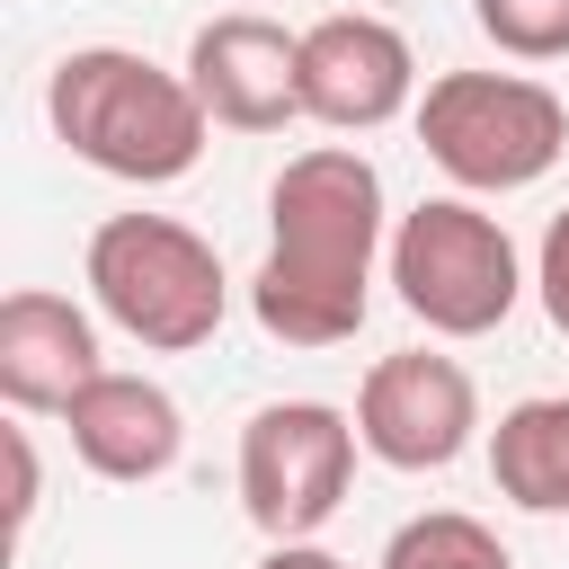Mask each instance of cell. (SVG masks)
Wrapping results in <instances>:
<instances>
[{"label": "cell", "mask_w": 569, "mask_h": 569, "mask_svg": "<svg viewBox=\"0 0 569 569\" xmlns=\"http://www.w3.org/2000/svg\"><path fill=\"white\" fill-rule=\"evenodd\" d=\"M382 569H516V560H507V542H498L480 516L427 507V516H409V525L382 542Z\"/></svg>", "instance_id": "obj_13"}, {"label": "cell", "mask_w": 569, "mask_h": 569, "mask_svg": "<svg viewBox=\"0 0 569 569\" xmlns=\"http://www.w3.org/2000/svg\"><path fill=\"white\" fill-rule=\"evenodd\" d=\"M382 169L356 142H311L267 187V258L249 276V311L276 347H338L373 311L382 258Z\"/></svg>", "instance_id": "obj_1"}, {"label": "cell", "mask_w": 569, "mask_h": 569, "mask_svg": "<svg viewBox=\"0 0 569 569\" xmlns=\"http://www.w3.org/2000/svg\"><path fill=\"white\" fill-rule=\"evenodd\" d=\"M356 418L329 409V400H267L249 427H240V507L267 542H311L338 507H347V480H356Z\"/></svg>", "instance_id": "obj_6"}, {"label": "cell", "mask_w": 569, "mask_h": 569, "mask_svg": "<svg viewBox=\"0 0 569 569\" xmlns=\"http://www.w3.org/2000/svg\"><path fill=\"white\" fill-rule=\"evenodd\" d=\"M489 480L525 516H569V391H533L489 427Z\"/></svg>", "instance_id": "obj_12"}, {"label": "cell", "mask_w": 569, "mask_h": 569, "mask_svg": "<svg viewBox=\"0 0 569 569\" xmlns=\"http://www.w3.org/2000/svg\"><path fill=\"white\" fill-rule=\"evenodd\" d=\"M62 427H71V453H80L98 480H116V489L160 480V471L187 453V418H178V400H169L151 373H116V365L62 409Z\"/></svg>", "instance_id": "obj_11"}, {"label": "cell", "mask_w": 569, "mask_h": 569, "mask_svg": "<svg viewBox=\"0 0 569 569\" xmlns=\"http://www.w3.org/2000/svg\"><path fill=\"white\" fill-rule=\"evenodd\" d=\"M89 302L151 356H187L222 329L231 284L204 231L178 213H107L89 231Z\"/></svg>", "instance_id": "obj_3"}, {"label": "cell", "mask_w": 569, "mask_h": 569, "mask_svg": "<svg viewBox=\"0 0 569 569\" xmlns=\"http://www.w3.org/2000/svg\"><path fill=\"white\" fill-rule=\"evenodd\" d=\"M356 436L373 462L391 471H445L462 462V445L480 436V391L453 356L436 347H400L356 382Z\"/></svg>", "instance_id": "obj_7"}, {"label": "cell", "mask_w": 569, "mask_h": 569, "mask_svg": "<svg viewBox=\"0 0 569 569\" xmlns=\"http://www.w3.org/2000/svg\"><path fill=\"white\" fill-rule=\"evenodd\" d=\"M418 151L462 196H516L569 151V107L525 71H445L418 98Z\"/></svg>", "instance_id": "obj_4"}, {"label": "cell", "mask_w": 569, "mask_h": 569, "mask_svg": "<svg viewBox=\"0 0 569 569\" xmlns=\"http://www.w3.org/2000/svg\"><path fill=\"white\" fill-rule=\"evenodd\" d=\"M533 293H542V311H551V329L569 338V204L542 222V249H533Z\"/></svg>", "instance_id": "obj_15"}, {"label": "cell", "mask_w": 569, "mask_h": 569, "mask_svg": "<svg viewBox=\"0 0 569 569\" xmlns=\"http://www.w3.org/2000/svg\"><path fill=\"white\" fill-rule=\"evenodd\" d=\"M36 525V445H27V427H9V533H27Z\"/></svg>", "instance_id": "obj_16"}, {"label": "cell", "mask_w": 569, "mask_h": 569, "mask_svg": "<svg viewBox=\"0 0 569 569\" xmlns=\"http://www.w3.org/2000/svg\"><path fill=\"white\" fill-rule=\"evenodd\" d=\"M258 569H347L338 551H320V542H267V560Z\"/></svg>", "instance_id": "obj_17"}, {"label": "cell", "mask_w": 569, "mask_h": 569, "mask_svg": "<svg viewBox=\"0 0 569 569\" xmlns=\"http://www.w3.org/2000/svg\"><path fill=\"white\" fill-rule=\"evenodd\" d=\"M418 89V53L391 18L338 9L320 27H302V116L329 133H373L409 107Z\"/></svg>", "instance_id": "obj_9"}, {"label": "cell", "mask_w": 569, "mask_h": 569, "mask_svg": "<svg viewBox=\"0 0 569 569\" xmlns=\"http://www.w3.org/2000/svg\"><path fill=\"white\" fill-rule=\"evenodd\" d=\"M98 329L71 293H44V284H18L0 302V400L18 418H62L89 382H98Z\"/></svg>", "instance_id": "obj_10"}, {"label": "cell", "mask_w": 569, "mask_h": 569, "mask_svg": "<svg viewBox=\"0 0 569 569\" xmlns=\"http://www.w3.org/2000/svg\"><path fill=\"white\" fill-rule=\"evenodd\" d=\"M187 89L231 133H284L302 116V36H284L258 9L204 18L196 44H187Z\"/></svg>", "instance_id": "obj_8"}, {"label": "cell", "mask_w": 569, "mask_h": 569, "mask_svg": "<svg viewBox=\"0 0 569 569\" xmlns=\"http://www.w3.org/2000/svg\"><path fill=\"white\" fill-rule=\"evenodd\" d=\"M44 124L71 160H89L98 178L124 187H169L204 160V98L187 89V71H160L133 44H80L53 62L44 80Z\"/></svg>", "instance_id": "obj_2"}, {"label": "cell", "mask_w": 569, "mask_h": 569, "mask_svg": "<svg viewBox=\"0 0 569 569\" xmlns=\"http://www.w3.org/2000/svg\"><path fill=\"white\" fill-rule=\"evenodd\" d=\"M471 18L507 62H560L569 53V0H471Z\"/></svg>", "instance_id": "obj_14"}, {"label": "cell", "mask_w": 569, "mask_h": 569, "mask_svg": "<svg viewBox=\"0 0 569 569\" xmlns=\"http://www.w3.org/2000/svg\"><path fill=\"white\" fill-rule=\"evenodd\" d=\"M391 284H400V311L418 329L489 338L525 293V258H516L507 222L480 213L471 196H427L391 231Z\"/></svg>", "instance_id": "obj_5"}]
</instances>
